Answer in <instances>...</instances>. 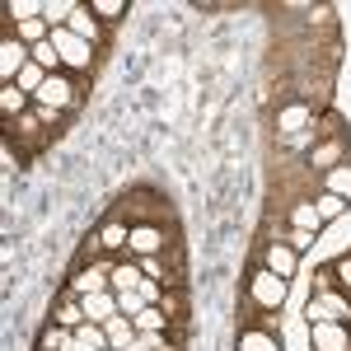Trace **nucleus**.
Here are the masks:
<instances>
[{
	"mask_svg": "<svg viewBox=\"0 0 351 351\" xmlns=\"http://www.w3.org/2000/svg\"><path fill=\"white\" fill-rule=\"evenodd\" d=\"M89 10H94V14H99V19H122V14H127V5H122V0H99V5H89Z\"/></svg>",
	"mask_w": 351,
	"mask_h": 351,
	"instance_id": "412c9836",
	"label": "nucleus"
},
{
	"mask_svg": "<svg viewBox=\"0 0 351 351\" xmlns=\"http://www.w3.org/2000/svg\"><path fill=\"white\" fill-rule=\"evenodd\" d=\"M33 56H38V66H43V71H56V66H61V52H56L52 43H38Z\"/></svg>",
	"mask_w": 351,
	"mask_h": 351,
	"instance_id": "6ab92c4d",
	"label": "nucleus"
},
{
	"mask_svg": "<svg viewBox=\"0 0 351 351\" xmlns=\"http://www.w3.org/2000/svg\"><path fill=\"white\" fill-rule=\"evenodd\" d=\"M104 328H108V347H112V351H127V347L136 342V324L127 319V314H117V319H108Z\"/></svg>",
	"mask_w": 351,
	"mask_h": 351,
	"instance_id": "1a4fd4ad",
	"label": "nucleus"
},
{
	"mask_svg": "<svg viewBox=\"0 0 351 351\" xmlns=\"http://www.w3.org/2000/svg\"><path fill=\"white\" fill-rule=\"evenodd\" d=\"M314 211H319V220H332V216H342V197H332V192H324Z\"/></svg>",
	"mask_w": 351,
	"mask_h": 351,
	"instance_id": "4be33fe9",
	"label": "nucleus"
},
{
	"mask_svg": "<svg viewBox=\"0 0 351 351\" xmlns=\"http://www.w3.org/2000/svg\"><path fill=\"white\" fill-rule=\"evenodd\" d=\"M43 80H47V75H43V66H28L24 75H19V84H24V89H33V94L43 89Z\"/></svg>",
	"mask_w": 351,
	"mask_h": 351,
	"instance_id": "bb28decb",
	"label": "nucleus"
},
{
	"mask_svg": "<svg viewBox=\"0 0 351 351\" xmlns=\"http://www.w3.org/2000/svg\"><path fill=\"white\" fill-rule=\"evenodd\" d=\"M117 309H122L127 319H136V314L145 309V300H141V291H122V295H117Z\"/></svg>",
	"mask_w": 351,
	"mask_h": 351,
	"instance_id": "aec40b11",
	"label": "nucleus"
},
{
	"mask_svg": "<svg viewBox=\"0 0 351 351\" xmlns=\"http://www.w3.org/2000/svg\"><path fill=\"white\" fill-rule=\"evenodd\" d=\"M127 248H132V253H141V258H160L164 248H169V239H164L160 225H132V239H127Z\"/></svg>",
	"mask_w": 351,
	"mask_h": 351,
	"instance_id": "7ed1b4c3",
	"label": "nucleus"
},
{
	"mask_svg": "<svg viewBox=\"0 0 351 351\" xmlns=\"http://www.w3.org/2000/svg\"><path fill=\"white\" fill-rule=\"evenodd\" d=\"M332 197H351V169H332Z\"/></svg>",
	"mask_w": 351,
	"mask_h": 351,
	"instance_id": "a878e982",
	"label": "nucleus"
},
{
	"mask_svg": "<svg viewBox=\"0 0 351 351\" xmlns=\"http://www.w3.org/2000/svg\"><path fill=\"white\" fill-rule=\"evenodd\" d=\"M75 10H80V5H75V0H47V5H43V19H47V24H56V19H66V14H75Z\"/></svg>",
	"mask_w": 351,
	"mask_h": 351,
	"instance_id": "a211bd4d",
	"label": "nucleus"
},
{
	"mask_svg": "<svg viewBox=\"0 0 351 351\" xmlns=\"http://www.w3.org/2000/svg\"><path fill=\"white\" fill-rule=\"evenodd\" d=\"M309 243H314V230H295L291 234V248H309Z\"/></svg>",
	"mask_w": 351,
	"mask_h": 351,
	"instance_id": "cd10ccee",
	"label": "nucleus"
},
{
	"mask_svg": "<svg viewBox=\"0 0 351 351\" xmlns=\"http://www.w3.org/2000/svg\"><path fill=\"white\" fill-rule=\"evenodd\" d=\"M248 291H253V300H258L263 309H276V304L286 300V281H281L276 271H253V286H248Z\"/></svg>",
	"mask_w": 351,
	"mask_h": 351,
	"instance_id": "20e7f679",
	"label": "nucleus"
},
{
	"mask_svg": "<svg viewBox=\"0 0 351 351\" xmlns=\"http://www.w3.org/2000/svg\"><path fill=\"white\" fill-rule=\"evenodd\" d=\"M127 239H132V225L117 216V211H108V225L99 230V243H104L108 253H117V248H127Z\"/></svg>",
	"mask_w": 351,
	"mask_h": 351,
	"instance_id": "0eeeda50",
	"label": "nucleus"
},
{
	"mask_svg": "<svg viewBox=\"0 0 351 351\" xmlns=\"http://www.w3.org/2000/svg\"><path fill=\"white\" fill-rule=\"evenodd\" d=\"M52 47L56 52H61V61H66V66H75V71H89V47H84L80 38H75V33H66V28H56L52 33Z\"/></svg>",
	"mask_w": 351,
	"mask_h": 351,
	"instance_id": "39448f33",
	"label": "nucleus"
},
{
	"mask_svg": "<svg viewBox=\"0 0 351 351\" xmlns=\"http://www.w3.org/2000/svg\"><path fill=\"white\" fill-rule=\"evenodd\" d=\"M33 104H38V108H75V104H80V94H75V84H71V80L47 75V80H43V89L33 94Z\"/></svg>",
	"mask_w": 351,
	"mask_h": 351,
	"instance_id": "f257e3e1",
	"label": "nucleus"
},
{
	"mask_svg": "<svg viewBox=\"0 0 351 351\" xmlns=\"http://www.w3.org/2000/svg\"><path fill=\"white\" fill-rule=\"evenodd\" d=\"M0 104H5V117H14V112H24V89H5V99H0Z\"/></svg>",
	"mask_w": 351,
	"mask_h": 351,
	"instance_id": "b1692460",
	"label": "nucleus"
},
{
	"mask_svg": "<svg viewBox=\"0 0 351 351\" xmlns=\"http://www.w3.org/2000/svg\"><path fill=\"white\" fill-rule=\"evenodd\" d=\"M243 351H276V337H267V332H243Z\"/></svg>",
	"mask_w": 351,
	"mask_h": 351,
	"instance_id": "5701e85b",
	"label": "nucleus"
},
{
	"mask_svg": "<svg viewBox=\"0 0 351 351\" xmlns=\"http://www.w3.org/2000/svg\"><path fill=\"white\" fill-rule=\"evenodd\" d=\"M71 33H75V38H89V43H99V24H94V10H75V14H71Z\"/></svg>",
	"mask_w": 351,
	"mask_h": 351,
	"instance_id": "2eb2a0df",
	"label": "nucleus"
},
{
	"mask_svg": "<svg viewBox=\"0 0 351 351\" xmlns=\"http://www.w3.org/2000/svg\"><path fill=\"white\" fill-rule=\"evenodd\" d=\"M309 314H319V319H328V324H337V319H351V304L337 295H319L314 304H309Z\"/></svg>",
	"mask_w": 351,
	"mask_h": 351,
	"instance_id": "9b49d317",
	"label": "nucleus"
},
{
	"mask_svg": "<svg viewBox=\"0 0 351 351\" xmlns=\"http://www.w3.org/2000/svg\"><path fill=\"white\" fill-rule=\"evenodd\" d=\"M84 324V304H80V295H71V291H61V304H56V328H75Z\"/></svg>",
	"mask_w": 351,
	"mask_h": 351,
	"instance_id": "6e6552de",
	"label": "nucleus"
},
{
	"mask_svg": "<svg viewBox=\"0 0 351 351\" xmlns=\"http://www.w3.org/2000/svg\"><path fill=\"white\" fill-rule=\"evenodd\" d=\"M104 286H112V267L108 263H104V267H75V276H71V286H66V291H71V295H99V291H104Z\"/></svg>",
	"mask_w": 351,
	"mask_h": 351,
	"instance_id": "f03ea898",
	"label": "nucleus"
},
{
	"mask_svg": "<svg viewBox=\"0 0 351 351\" xmlns=\"http://www.w3.org/2000/svg\"><path fill=\"white\" fill-rule=\"evenodd\" d=\"M132 324L141 328V332H169V328H173V324H169V314H164L160 304H145V309L136 314Z\"/></svg>",
	"mask_w": 351,
	"mask_h": 351,
	"instance_id": "f8f14e48",
	"label": "nucleus"
},
{
	"mask_svg": "<svg viewBox=\"0 0 351 351\" xmlns=\"http://www.w3.org/2000/svg\"><path fill=\"white\" fill-rule=\"evenodd\" d=\"M314 342H319L324 351H347V337H342L337 328H319V332H314Z\"/></svg>",
	"mask_w": 351,
	"mask_h": 351,
	"instance_id": "f3484780",
	"label": "nucleus"
},
{
	"mask_svg": "<svg viewBox=\"0 0 351 351\" xmlns=\"http://www.w3.org/2000/svg\"><path fill=\"white\" fill-rule=\"evenodd\" d=\"M24 66V47L14 43V38H5V47H0V75L5 80H14V71Z\"/></svg>",
	"mask_w": 351,
	"mask_h": 351,
	"instance_id": "4468645a",
	"label": "nucleus"
},
{
	"mask_svg": "<svg viewBox=\"0 0 351 351\" xmlns=\"http://www.w3.org/2000/svg\"><path fill=\"white\" fill-rule=\"evenodd\" d=\"M291 267H295V248H267V271L291 276Z\"/></svg>",
	"mask_w": 351,
	"mask_h": 351,
	"instance_id": "dca6fc26",
	"label": "nucleus"
},
{
	"mask_svg": "<svg viewBox=\"0 0 351 351\" xmlns=\"http://www.w3.org/2000/svg\"><path fill=\"white\" fill-rule=\"evenodd\" d=\"M141 267H132V263H117L112 267V295H122V291H141Z\"/></svg>",
	"mask_w": 351,
	"mask_h": 351,
	"instance_id": "ddd939ff",
	"label": "nucleus"
},
{
	"mask_svg": "<svg viewBox=\"0 0 351 351\" xmlns=\"http://www.w3.org/2000/svg\"><path fill=\"white\" fill-rule=\"evenodd\" d=\"M160 309L169 314V324H188V291L183 286H169L160 300Z\"/></svg>",
	"mask_w": 351,
	"mask_h": 351,
	"instance_id": "9d476101",
	"label": "nucleus"
},
{
	"mask_svg": "<svg viewBox=\"0 0 351 351\" xmlns=\"http://www.w3.org/2000/svg\"><path fill=\"white\" fill-rule=\"evenodd\" d=\"M295 230H319V211L314 206H295Z\"/></svg>",
	"mask_w": 351,
	"mask_h": 351,
	"instance_id": "393cba45",
	"label": "nucleus"
},
{
	"mask_svg": "<svg viewBox=\"0 0 351 351\" xmlns=\"http://www.w3.org/2000/svg\"><path fill=\"white\" fill-rule=\"evenodd\" d=\"M84 319L89 324H108V319H117L122 309H117V295H108V291H99V295H84Z\"/></svg>",
	"mask_w": 351,
	"mask_h": 351,
	"instance_id": "423d86ee",
	"label": "nucleus"
}]
</instances>
